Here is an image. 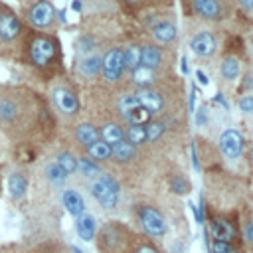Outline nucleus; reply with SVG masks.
<instances>
[{"label":"nucleus","instance_id":"1","mask_svg":"<svg viewBox=\"0 0 253 253\" xmlns=\"http://www.w3.org/2000/svg\"><path fill=\"white\" fill-rule=\"evenodd\" d=\"M45 97L24 83H0V130L12 142H24L47 128Z\"/></svg>","mask_w":253,"mask_h":253},{"label":"nucleus","instance_id":"2","mask_svg":"<svg viewBox=\"0 0 253 253\" xmlns=\"http://www.w3.org/2000/svg\"><path fill=\"white\" fill-rule=\"evenodd\" d=\"M24 71L36 79H55L61 67V45L59 40L49 32H36L26 28L18 51V61Z\"/></svg>","mask_w":253,"mask_h":253},{"label":"nucleus","instance_id":"3","mask_svg":"<svg viewBox=\"0 0 253 253\" xmlns=\"http://www.w3.org/2000/svg\"><path fill=\"white\" fill-rule=\"evenodd\" d=\"M24 32H26V26L20 20L18 12L4 2L0 12V59L2 61H8V63L18 61V51H20Z\"/></svg>","mask_w":253,"mask_h":253},{"label":"nucleus","instance_id":"4","mask_svg":"<svg viewBox=\"0 0 253 253\" xmlns=\"http://www.w3.org/2000/svg\"><path fill=\"white\" fill-rule=\"evenodd\" d=\"M26 28L36 32H49L57 22V10L49 0H28L18 12Z\"/></svg>","mask_w":253,"mask_h":253},{"label":"nucleus","instance_id":"5","mask_svg":"<svg viewBox=\"0 0 253 253\" xmlns=\"http://www.w3.org/2000/svg\"><path fill=\"white\" fill-rule=\"evenodd\" d=\"M47 97L51 107L61 115V117H75L79 113V99L73 87L65 81H53L47 87Z\"/></svg>","mask_w":253,"mask_h":253},{"label":"nucleus","instance_id":"6","mask_svg":"<svg viewBox=\"0 0 253 253\" xmlns=\"http://www.w3.org/2000/svg\"><path fill=\"white\" fill-rule=\"evenodd\" d=\"M89 192L91 196L107 210L117 206V198H119V184L113 176L109 174H99L97 178L89 180Z\"/></svg>","mask_w":253,"mask_h":253},{"label":"nucleus","instance_id":"7","mask_svg":"<svg viewBox=\"0 0 253 253\" xmlns=\"http://www.w3.org/2000/svg\"><path fill=\"white\" fill-rule=\"evenodd\" d=\"M123 71H125V57L121 47H111L105 55H101V77L107 83L119 81Z\"/></svg>","mask_w":253,"mask_h":253},{"label":"nucleus","instance_id":"8","mask_svg":"<svg viewBox=\"0 0 253 253\" xmlns=\"http://www.w3.org/2000/svg\"><path fill=\"white\" fill-rule=\"evenodd\" d=\"M138 219H140L142 229H144L148 235L160 237V235L166 233V219H164V215H162L158 210H154V208H150V206H142V208L138 210Z\"/></svg>","mask_w":253,"mask_h":253},{"label":"nucleus","instance_id":"9","mask_svg":"<svg viewBox=\"0 0 253 253\" xmlns=\"http://www.w3.org/2000/svg\"><path fill=\"white\" fill-rule=\"evenodd\" d=\"M219 150L227 160H235L243 152V136L235 128H227L219 136Z\"/></svg>","mask_w":253,"mask_h":253},{"label":"nucleus","instance_id":"10","mask_svg":"<svg viewBox=\"0 0 253 253\" xmlns=\"http://www.w3.org/2000/svg\"><path fill=\"white\" fill-rule=\"evenodd\" d=\"M75 73L81 79H87V81L89 79H95L97 75H101V55L95 51V53L77 57V61H75Z\"/></svg>","mask_w":253,"mask_h":253},{"label":"nucleus","instance_id":"11","mask_svg":"<svg viewBox=\"0 0 253 253\" xmlns=\"http://www.w3.org/2000/svg\"><path fill=\"white\" fill-rule=\"evenodd\" d=\"M134 97H136L138 105H140L142 109H146L150 115L160 113V111L164 109V99H162V95H160L158 91H154V89H148V87L138 89V91L134 93Z\"/></svg>","mask_w":253,"mask_h":253},{"label":"nucleus","instance_id":"12","mask_svg":"<svg viewBox=\"0 0 253 253\" xmlns=\"http://www.w3.org/2000/svg\"><path fill=\"white\" fill-rule=\"evenodd\" d=\"M217 43H215V38L210 34V32H198L192 40H190V49L200 55V57H210L213 55Z\"/></svg>","mask_w":253,"mask_h":253},{"label":"nucleus","instance_id":"13","mask_svg":"<svg viewBox=\"0 0 253 253\" xmlns=\"http://www.w3.org/2000/svg\"><path fill=\"white\" fill-rule=\"evenodd\" d=\"M61 202H63L65 210L73 217H79L81 213H85V202H83V198H81V194L77 190H71V188L63 190L61 192Z\"/></svg>","mask_w":253,"mask_h":253},{"label":"nucleus","instance_id":"14","mask_svg":"<svg viewBox=\"0 0 253 253\" xmlns=\"http://www.w3.org/2000/svg\"><path fill=\"white\" fill-rule=\"evenodd\" d=\"M73 138L81 144V146H89L93 144L95 140H99V128L93 125V123H79L75 125L73 128Z\"/></svg>","mask_w":253,"mask_h":253},{"label":"nucleus","instance_id":"15","mask_svg":"<svg viewBox=\"0 0 253 253\" xmlns=\"http://www.w3.org/2000/svg\"><path fill=\"white\" fill-rule=\"evenodd\" d=\"M160 63H162V51H160V47L154 45V43H144L140 47V65L154 71Z\"/></svg>","mask_w":253,"mask_h":253},{"label":"nucleus","instance_id":"16","mask_svg":"<svg viewBox=\"0 0 253 253\" xmlns=\"http://www.w3.org/2000/svg\"><path fill=\"white\" fill-rule=\"evenodd\" d=\"M28 190V176L22 170H14L8 176V192L14 200H22Z\"/></svg>","mask_w":253,"mask_h":253},{"label":"nucleus","instance_id":"17","mask_svg":"<svg viewBox=\"0 0 253 253\" xmlns=\"http://www.w3.org/2000/svg\"><path fill=\"white\" fill-rule=\"evenodd\" d=\"M211 233H213L215 241L231 243L233 237H235V227L227 219H223V217H213L211 219Z\"/></svg>","mask_w":253,"mask_h":253},{"label":"nucleus","instance_id":"18","mask_svg":"<svg viewBox=\"0 0 253 253\" xmlns=\"http://www.w3.org/2000/svg\"><path fill=\"white\" fill-rule=\"evenodd\" d=\"M75 229L83 241H91L97 231V219L91 213H81L79 217H75Z\"/></svg>","mask_w":253,"mask_h":253},{"label":"nucleus","instance_id":"19","mask_svg":"<svg viewBox=\"0 0 253 253\" xmlns=\"http://www.w3.org/2000/svg\"><path fill=\"white\" fill-rule=\"evenodd\" d=\"M192 6L202 18H208V20L221 18V14H223L221 4L217 0H192Z\"/></svg>","mask_w":253,"mask_h":253},{"label":"nucleus","instance_id":"20","mask_svg":"<svg viewBox=\"0 0 253 253\" xmlns=\"http://www.w3.org/2000/svg\"><path fill=\"white\" fill-rule=\"evenodd\" d=\"M99 138H101L103 142H107L109 146H113L115 142H119V140L125 138V130H123V126L117 125V123H105V125L99 128Z\"/></svg>","mask_w":253,"mask_h":253},{"label":"nucleus","instance_id":"21","mask_svg":"<svg viewBox=\"0 0 253 253\" xmlns=\"http://www.w3.org/2000/svg\"><path fill=\"white\" fill-rule=\"evenodd\" d=\"M152 36L158 43H170L176 40L178 32H176V26L170 24V22H158L154 28H152Z\"/></svg>","mask_w":253,"mask_h":253},{"label":"nucleus","instance_id":"22","mask_svg":"<svg viewBox=\"0 0 253 253\" xmlns=\"http://www.w3.org/2000/svg\"><path fill=\"white\" fill-rule=\"evenodd\" d=\"M134 154H136V146H132V144L126 142L125 138L119 140V142H115V144L111 146V156H113L117 162H126V160L134 158Z\"/></svg>","mask_w":253,"mask_h":253},{"label":"nucleus","instance_id":"23","mask_svg":"<svg viewBox=\"0 0 253 253\" xmlns=\"http://www.w3.org/2000/svg\"><path fill=\"white\" fill-rule=\"evenodd\" d=\"M85 150H87V158H91L93 162H103V160L111 158V146L107 142H103L101 138L95 140L93 144H89Z\"/></svg>","mask_w":253,"mask_h":253},{"label":"nucleus","instance_id":"24","mask_svg":"<svg viewBox=\"0 0 253 253\" xmlns=\"http://www.w3.org/2000/svg\"><path fill=\"white\" fill-rule=\"evenodd\" d=\"M67 176H71V174H75L77 172V156L73 154V152H69V150H59L57 154H55V160H53Z\"/></svg>","mask_w":253,"mask_h":253},{"label":"nucleus","instance_id":"25","mask_svg":"<svg viewBox=\"0 0 253 253\" xmlns=\"http://www.w3.org/2000/svg\"><path fill=\"white\" fill-rule=\"evenodd\" d=\"M239 71H241V63H239V59H237V57L227 55V57H223V59H221L219 73H221V77H223V79L233 81V79H237V77H239Z\"/></svg>","mask_w":253,"mask_h":253},{"label":"nucleus","instance_id":"26","mask_svg":"<svg viewBox=\"0 0 253 253\" xmlns=\"http://www.w3.org/2000/svg\"><path fill=\"white\" fill-rule=\"evenodd\" d=\"M123 57H125V69L134 71L136 67H140V45L130 43L123 49Z\"/></svg>","mask_w":253,"mask_h":253},{"label":"nucleus","instance_id":"27","mask_svg":"<svg viewBox=\"0 0 253 253\" xmlns=\"http://www.w3.org/2000/svg\"><path fill=\"white\" fill-rule=\"evenodd\" d=\"M43 174H45V180H47L49 184H53V186H63V184H65V180H67V174H65V172L55 164V162L45 164Z\"/></svg>","mask_w":253,"mask_h":253},{"label":"nucleus","instance_id":"28","mask_svg":"<svg viewBox=\"0 0 253 253\" xmlns=\"http://www.w3.org/2000/svg\"><path fill=\"white\" fill-rule=\"evenodd\" d=\"M77 172L79 174H83L85 178H97L99 174H101V168H99V164L97 162H93L91 158H85V156H81V158H77Z\"/></svg>","mask_w":253,"mask_h":253},{"label":"nucleus","instance_id":"29","mask_svg":"<svg viewBox=\"0 0 253 253\" xmlns=\"http://www.w3.org/2000/svg\"><path fill=\"white\" fill-rule=\"evenodd\" d=\"M125 140L130 142L132 146H138L142 142H146V126H138V125H130L125 132Z\"/></svg>","mask_w":253,"mask_h":253},{"label":"nucleus","instance_id":"30","mask_svg":"<svg viewBox=\"0 0 253 253\" xmlns=\"http://www.w3.org/2000/svg\"><path fill=\"white\" fill-rule=\"evenodd\" d=\"M132 73V83L134 85H138L140 89H144L146 85H150L152 81H154V73H152V69H146V67H136L134 71H130Z\"/></svg>","mask_w":253,"mask_h":253},{"label":"nucleus","instance_id":"31","mask_svg":"<svg viewBox=\"0 0 253 253\" xmlns=\"http://www.w3.org/2000/svg\"><path fill=\"white\" fill-rule=\"evenodd\" d=\"M130 125H138V126H144V125H148L150 123V113L146 111V109H142L140 105L138 107H134L126 117H125Z\"/></svg>","mask_w":253,"mask_h":253},{"label":"nucleus","instance_id":"32","mask_svg":"<svg viewBox=\"0 0 253 253\" xmlns=\"http://www.w3.org/2000/svg\"><path fill=\"white\" fill-rule=\"evenodd\" d=\"M117 107H119L121 115H123V117H126L134 107H138V101H136L134 93H125V95H121V97H119Z\"/></svg>","mask_w":253,"mask_h":253},{"label":"nucleus","instance_id":"33","mask_svg":"<svg viewBox=\"0 0 253 253\" xmlns=\"http://www.w3.org/2000/svg\"><path fill=\"white\" fill-rule=\"evenodd\" d=\"M146 126V140H156L164 132V123H148Z\"/></svg>","mask_w":253,"mask_h":253},{"label":"nucleus","instance_id":"34","mask_svg":"<svg viewBox=\"0 0 253 253\" xmlns=\"http://www.w3.org/2000/svg\"><path fill=\"white\" fill-rule=\"evenodd\" d=\"M211 251L213 253H239L231 243H225V241H215L211 243Z\"/></svg>","mask_w":253,"mask_h":253},{"label":"nucleus","instance_id":"35","mask_svg":"<svg viewBox=\"0 0 253 253\" xmlns=\"http://www.w3.org/2000/svg\"><path fill=\"white\" fill-rule=\"evenodd\" d=\"M237 105H239V109H241L243 113H247V115H253V93L239 97Z\"/></svg>","mask_w":253,"mask_h":253},{"label":"nucleus","instance_id":"36","mask_svg":"<svg viewBox=\"0 0 253 253\" xmlns=\"http://www.w3.org/2000/svg\"><path fill=\"white\" fill-rule=\"evenodd\" d=\"M172 188H174V192H178V194H186V192L190 190L188 182H186L182 176H176V178L172 180Z\"/></svg>","mask_w":253,"mask_h":253},{"label":"nucleus","instance_id":"37","mask_svg":"<svg viewBox=\"0 0 253 253\" xmlns=\"http://www.w3.org/2000/svg\"><path fill=\"white\" fill-rule=\"evenodd\" d=\"M243 237H245L249 243H253V219H249V221L243 225Z\"/></svg>","mask_w":253,"mask_h":253},{"label":"nucleus","instance_id":"38","mask_svg":"<svg viewBox=\"0 0 253 253\" xmlns=\"http://www.w3.org/2000/svg\"><path fill=\"white\" fill-rule=\"evenodd\" d=\"M134 253H158V249L152 247L150 243H142V245H138V247L134 249Z\"/></svg>","mask_w":253,"mask_h":253},{"label":"nucleus","instance_id":"39","mask_svg":"<svg viewBox=\"0 0 253 253\" xmlns=\"http://www.w3.org/2000/svg\"><path fill=\"white\" fill-rule=\"evenodd\" d=\"M196 121H198V125H200V126H204V123L208 121V113H206V107H202V109L198 111V115H196Z\"/></svg>","mask_w":253,"mask_h":253},{"label":"nucleus","instance_id":"40","mask_svg":"<svg viewBox=\"0 0 253 253\" xmlns=\"http://www.w3.org/2000/svg\"><path fill=\"white\" fill-rule=\"evenodd\" d=\"M241 8H245L247 12H253V0H239Z\"/></svg>","mask_w":253,"mask_h":253},{"label":"nucleus","instance_id":"41","mask_svg":"<svg viewBox=\"0 0 253 253\" xmlns=\"http://www.w3.org/2000/svg\"><path fill=\"white\" fill-rule=\"evenodd\" d=\"M198 77H200V81H202V83H204V85H206V83H208V77H206V75H204V73H202V71H198Z\"/></svg>","mask_w":253,"mask_h":253},{"label":"nucleus","instance_id":"42","mask_svg":"<svg viewBox=\"0 0 253 253\" xmlns=\"http://www.w3.org/2000/svg\"><path fill=\"white\" fill-rule=\"evenodd\" d=\"M71 251H73V253H83V251H81V249H79V247H75V245H73V247H71Z\"/></svg>","mask_w":253,"mask_h":253},{"label":"nucleus","instance_id":"43","mask_svg":"<svg viewBox=\"0 0 253 253\" xmlns=\"http://www.w3.org/2000/svg\"><path fill=\"white\" fill-rule=\"evenodd\" d=\"M2 6H4V0H0V12H2Z\"/></svg>","mask_w":253,"mask_h":253},{"label":"nucleus","instance_id":"44","mask_svg":"<svg viewBox=\"0 0 253 253\" xmlns=\"http://www.w3.org/2000/svg\"><path fill=\"white\" fill-rule=\"evenodd\" d=\"M128 2H138V0H128Z\"/></svg>","mask_w":253,"mask_h":253},{"label":"nucleus","instance_id":"45","mask_svg":"<svg viewBox=\"0 0 253 253\" xmlns=\"http://www.w3.org/2000/svg\"><path fill=\"white\" fill-rule=\"evenodd\" d=\"M18 2H28V0H18Z\"/></svg>","mask_w":253,"mask_h":253},{"label":"nucleus","instance_id":"46","mask_svg":"<svg viewBox=\"0 0 253 253\" xmlns=\"http://www.w3.org/2000/svg\"><path fill=\"white\" fill-rule=\"evenodd\" d=\"M55 253H63V251H55Z\"/></svg>","mask_w":253,"mask_h":253}]
</instances>
